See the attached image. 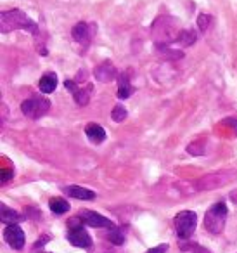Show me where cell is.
Segmentation results:
<instances>
[{
  "label": "cell",
  "instance_id": "obj_1",
  "mask_svg": "<svg viewBox=\"0 0 237 253\" xmlns=\"http://www.w3.org/2000/svg\"><path fill=\"white\" fill-rule=\"evenodd\" d=\"M180 32L182 30L178 26V21L171 16H159L151 26V37H153L156 47L171 45L178 40Z\"/></svg>",
  "mask_w": 237,
  "mask_h": 253
},
{
  "label": "cell",
  "instance_id": "obj_2",
  "mask_svg": "<svg viewBox=\"0 0 237 253\" xmlns=\"http://www.w3.org/2000/svg\"><path fill=\"white\" fill-rule=\"evenodd\" d=\"M0 30H2V33L14 32V30H26L35 39H40L39 25L33 19H30L23 11H19V9L2 11V14H0Z\"/></svg>",
  "mask_w": 237,
  "mask_h": 253
},
{
  "label": "cell",
  "instance_id": "obj_3",
  "mask_svg": "<svg viewBox=\"0 0 237 253\" xmlns=\"http://www.w3.org/2000/svg\"><path fill=\"white\" fill-rule=\"evenodd\" d=\"M227 205L223 201L220 203H215L208 208V211L204 213V229L209 232V234H220L225 227L227 222Z\"/></svg>",
  "mask_w": 237,
  "mask_h": 253
},
{
  "label": "cell",
  "instance_id": "obj_4",
  "mask_svg": "<svg viewBox=\"0 0 237 253\" xmlns=\"http://www.w3.org/2000/svg\"><path fill=\"white\" fill-rule=\"evenodd\" d=\"M83 224L85 222L80 217H75L68 220L66 238L71 245L78 246V248H88V246H92V238L87 232V229L83 227Z\"/></svg>",
  "mask_w": 237,
  "mask_h": 253
},
{
  "label": "cell",
  "instance_id": "obj_5",
  "mask_svg": "<svg viewBox=\"0 0 237 253\" xmlns=\"http://www.w3.org/2000/svg\"><path fill=\"white\" fill-rule=\"evenodd\" d=\"M175 224V232L180 239H189L196 231L198 225V215L192 210H182L180 213H177L173 220Z\"/></svg>",
  "mask_w": 237,
  "mask_h": 253
},
{
  "label": "cell",
  "instance_id": "obj_6",
  "mask_svg": "<svg viewBox=\"0 0 237 253\" xmlns=\"http://www.w3.org/2000/svg\"><path fill=\"white\" fill-rule=\"evenodd\" d=\"M50 109V101L45 97H40V95H33V97L26 99L21 104V111L25 113V116L32 120L42 118L45 113H49Z\"/></svg>",
  "mask_w": 237,
  "mask_h": 253
},
{
  "label": "cell",
  "instance_id": "obj_7",
  "mask_svg": "<svg viewBox=\"0 0 237 253\" xmlns=\"http://www.w3.org/2000/svg\"><path fill=\"white\" fill-rule=\"evenodd\" d=\"M95 32H97V26H95L94 23L80 21L73 26V30H71V37H73L75 42L81 43V45H90L92 39L95 37Z\"/></svg>",
  "mask_w": 237,
  "mask_h": 253
},
{
  "label": "cell",
  "instance_id": "obj_8",
  "mask_svg": "<svg viewBox=\"0 0 237 253\" xmlns=\"http://www.w3.org/2000/svg\"><path fill=\"white\" fill-rule=\"evenodd\" d=\"M78 217H80L81 220L85 222V225H88V227H94V229H108V231H111L113 227H116L115 222H111L109 218L102 217V215L97 213V211L81 210L80 213H78Z\"/></svg>",
  "mask_w": 237,
  "mask_h": 253
},
{
  "label": "cell",
  "instance_id": "obj_9",
  "mask_svg": "<svg viewBox=\"0 0 237 253\" xmlns=\"http://www.w3.org/2000/svg\"><path fill=\"white\" fill-rule=\"evenodd\" d=\"M5 241L9 243V246L14 250H21L25 246V241H26V236H25V231L19 227V224H7L5 227Z\"/></svg>",
  "mask_w": 237,
  "mask_h": 253
},
{
  "label": "cell",
  "instance_id": "obj_10",
  "mask_svg": "<svg viewBox=\"0 0 237 253\" xmlns=\"http://www.w3.org/2000/svg\"><path fill=\"white\" fill-rule=\"evenodd\" d=\"M94 77L102 84H108V82H113L115 78H118V71H116L115 64L111 61H104L94 70Z\"/></svg>",
  "mask_w": 237,
  "mask_h": 253
},
{
  "label": "cell",
  "instance_id": "obj_11",
  "mask_svg": "<svg viewBox=\"0 0 237 253\" xmlns=\"http://www.w3.org/2000/svg\"><path fill=\"white\" fill-rule=\"evenodd\" d=\"M230 177L229 175H223V173H215V175H208L204 179L198 180L196 182V189L201 191V189H215V187H222L223 184L229 180Z\"/></svg>",
  "mask_w": 237,
  "mask_h": 253
},
{
  "label": "cell",
  "instance_id": "obj_12",
  "mask_svg": "<svg viewBox=\"0 0 237 253\" xmlns=\"http://www.w3.org/2000/svg\"><path fill=\"white\" fill-rule=\"evenodd\" d=\"M63 191L68 194V196L75 198V200H83V201H90V200H95L97 194L90 189H85V187H80V186H66L63 187Z\"/></svg>",
  "mask_w": 237,
  "mask_h": 253
},
{
  "label": "cell",
  "instance_id": "obj_13",
  "mask_svg": "<svg viewBox=\"0 0 237 253\" xmlns=\"http://www.w3.org/2000/svg\"><path fill=\"white\" fill-rule=\"evenodd\" d=\"M85 134H87L88 141L94 142V144H101V142L106 141V130L102 128L99 123H88L87 126H85Z\"/></svg>",
  "mask_w": 237,
  "mask_h": 253
},
{
  "label": "cell",
  "instance_id": "obj_14",
  "mask_svg": "<svg viewBox=\"0 0 237 253\" xmlns=\"http://www.w3.org/2000/svg\"><path fill=\"white\" fill-rule=\"evenodd\" d=\"M118 99H128L130 95L133 94V87H132V82H130V77L126 73H118Z\"/></svg>",
  "mask_w": 237,
  "mask_h": 253
},
{
  "label": "cell",
  "instance_id": "obj_15",
  "mask_svg": "<svg viewBox=\"0 0 237 253\" xmlns=\"http://www.w3.org/2000/svg\"><path fill=\"white\" fill-rule=\"evenodd\" d=\"M39 88L43 92V94H52L57 88V75L54 71H49L45 73L39 82Z\"/></svg>",
  "mask_w": 237,
  "mask_h": 253
},
{
  "label": "cell",
  "instance_id": "obj_16",
  "mask_svg": "<svg viewBox=\"0 0 237 253\" xmlns=\"http://www.w3.org/2000/svg\"><path fill=\"white\" fill-rule=\"evenodd\" d=\"M0 210H2V213H0V220L4 222V224H19V222L25 220V218H26V215L18 213V211L12 210V208L5 207L4 203H2Z\"/></svg>",
  "mask_w": 237,
  "mask_h": 253
},
{
  "label": "cell",
  "instance_id": "obj_17",
  "mask_svg": "<svg viewBox=\"0 0 237 253\" xmlns=\"http://www.w3.org/2000/svg\"><path fill=\"white\" fill-rule=\"evenodd\" d=\"M92 92H94V87L92 85H87L85 88L78 87V90L73 94V99L78 106H87L90 102V97H92Z\"/></svg>",
  "mask_w": 237,
  "mask_h": 253
},
{
  "label": "cell",
  "instance_id": "obj_18",
  "mask_svg": "<svg viewBox=\"0 0 237 253\" xmlns=\"http://www.w3.org/2000/svg\"><path fill=\"white\" fill-rule=\"evenodd\" d=\"M49 207L56 215H64L66 211H70V208H71L70 203H68L66 200H61V198H52V200L49 201Z\"/></svg>",
  "mask_w": 237,
  "mask_h": 253
},
{
  "label": "cell",
  "instance_id": "obj_19",
  "mask_svg": "<svg viewBox=\"0 0 237 253\" xmlns=\"http://www.w3.org/2000/svg\"><path fill=\"white\" fill-rule=\"evenodd\" d=\"M196 40H198V35H196L194 30H182L177 42L180 43L182 47H189V45H192Z\"/></svg>",
  "mask_w": 237,
  "mask_h": 253
},
{
  "label": "cell",
  "instance_id": "obj_20",
  "mask_svg": "<svg viewBox=\"0 0 237 253\" xmlns=\"http://www.w3.org/2000/svg\"><path fill=\"white\" fill-rule=\"evenodd\" d=\"M125 236H126V227H113L111 231H109L108 238L111 243H115V245H123L125 243Z\"/></svg>",
  "mask_w": 237,
  "mask_h": 253
},
{
  "label": "cell",
  "instance_id": "obj_21",
  "mask_svg": "<svg viewBox=\"0 0 237 253\" xmlns=\"http://www.w3.org/2000/svg\"><path fill=\"white\" fill-rule=\"evenodd\" d=\"M128 116V113H126V108L125 106H121V104H116L115 108H113V111H111V118L115 120V122H123V120Z\"/></svg>",
  "mask_w": 237,
  "mask_h": 253
},
{
  "label": "cell",
  "instance_id": "obj_22",
  "mask_svg": "<svg viewBox=\"0 0 237 253\" xmlns=\"http://www.w3.org/2000/svg\"><path fill=\"white\" fill-rule=\"evenodd\" d=\"M211 21H213V18L209 14H199V18H198V26H199V30H201L202 33L204 32H208V28H209V25H211Z\"/></svg>",
  "mask_w": 237,
  "mask_h": 253
},
{
  "label": "cell",
  "instance_id": "obj_23",
  "mask_svg": "<svg viewBox=\"0 0 237 253\" xmlns=\"http://www.w3.org/2000/svg\"><path fill=\"white\" fill-rule=\"evenodd\" d=\"M199 146H201L199 142H194V144H189V146H187V153H189V155H194V156L202 155V153H204V149H201Z\"/></svg>",
  "mask_w": 237,
  "mask_h": 253
},
{
  "label": "cell",
  "instance_id": "obj_24",
  "mask_svg": "<svg viewBox=\"0 0 237 253\" xmlns=\"http://www.w3.org/2000/svg\"><path fill=\"white\" fill-rule=\"evenodd\" d=\"M64 88H66L68 92H71V94H75V92L78 90V85L75 80H66L64 82Z\"/></svg>",
  "mask_w": 237,
  "mask_h": 253
},
{
  "label": "cell",
  "instance_id": "obj_25",
  "mask_svg": "<svg viewBox=\"0 0 237 253\" xmlns=\"http://www.w3.org/2000/svg\"><path fill=\"white\" fill-rule=\"evenodd\" d=\"M168 252V245H159V246H154V248H149L146 253H166Z\"/></svg>",
  "mask_w": 237,
  "mask_h": 253
},
{
  "label": "cell",
  "instance_id": "obj_26",
  "mask_svg": "<svg viewBox=\"0 0 237 253\" xmlns=\"http://www.w3.org/2000/svg\"><path fill=\"white\" fill-rule=\"evenodd\" d=\"M14 177V173H12V170H9V169H4L2 170V182H9V180Z\"/></svg>",
  "mask_w": 237,
  "mask_h": 253
},
{
  "label": "cell",
  "instance_id": "obj_27",
  "mask_svg": "<svg viewBox=\"0 0 237 253\" xmlns=\"http://www.w3.org/2000/svg\"><path fill=\"white\" fill-rule=\"evenodd\" d=\"M49 236H42V238L40 239H37V243H35V246H33V248H40V246H43V245H47V241H49Z\"/></svg>",
  "mask_w": 237,
  "mask_h": 253
},
{
  "label": "cell",
  "instance_id": "obj_28",
  "mask_svg": "<svg viewBox=\"0 0 237 253\" xmlns=\"http://www.w3.org/2000/svg\"><path fill=\"white\" fill-rule=\"evenodd\" d=\"M223 123H227V125L234 126V128H236V130H237V120H236V118H229V120H225V122H223Z\"/></svg>",
  "mask_w": 237,
  "mask_h": 253
},
{
  "label": "cell",
  "instance_id": "obj_29",
  "mask_svg": "<svg viewBox=\"0 0 237 253\" xmlns=\"http://www.w3.org/2000/svg\"><path fill=\"white\" fill-rule=\"evenodd\" d=\"M80 80H85V71H78L77 73V77H75V82H80Z\"/></svg>",
  "mask_w": 237,
  "mask_h": 253
},
{
  "label": "cell",
  "instance_id": "obj_30",
  "mask_svg": "<svg viewBox=\"0 0 237 253\" xmlns=\"http://www.w3.org/2000/svg\"><path fill=\"white\" fill-rule=\"evenodd\" d=\"M196 253H209L208 250H204V248H201V246H199L198 250H196Z\"/></svg>",
  "mask_w": 237,
  "mask_h": 253
}]
</instances>
